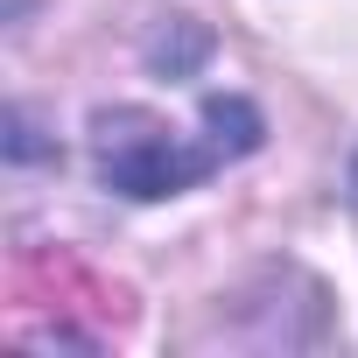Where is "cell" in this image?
<instances>
[{
  "label": "cell",
  "instance_id": "cell-1",
  "mask_svg": "<svg viewBox=\"0 0 358 358\" xmlns=\"http://www.w3.org/2000/svg\"><path fill=\"white\" fill-rule=\"evenodd\" d=\"M253 148H260V113L232 92H211L190 127L148 106H113L92 120V162L120 197H176Z\"/></svg>",
  "mask_w": 358,
  "mask_h": 358
},
{
  "label": "cell",
  "instance_id": "cell-2",
  "mask_svg": "<svg viewBox=\"0 0 358 358\" xmlns=\"http://www.w3.org/2000/svg\"><path fill=\"white\" fill-rule=\"evenodd\" d=\"M351 197H358V155H351Z\"/></svg>",
  "mask_w": 358,
  "mask_h": 358
}]
</instances>
